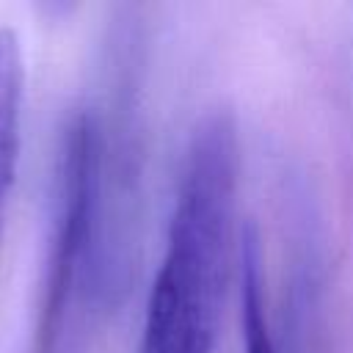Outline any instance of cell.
Masks as SVG:
<instances>
[{"instance_id": "3", "label": "cell", "mask_w": 353, "mask_h": 353, "mask_svg": "<svg viewBox=\"0 0 353 353\" xmlns=\"http://www.w3.org/2000/svg\"><path fill=\"white\" fill-rule=\"evenodd\" d=\"M240 265H243V339L245 353H279L276 339L268 325L265 298H262V259H259V240L254 229L243 232L240 245Z\"/></svg>"}, {"instance_id": "2", "label": "cell", "mask_w": 353, "mask_h": 353, "mask_svg": "<svg viewBox=\"0 0 353 353\" xmlns=\"http://www.w3.org/2000/svg\"><path fill=\"white\" fill-rule=\"evenodd\" d=\"M124 232L105 176V127L91 108L61 132L41 309L30 353H83L99 314L124 281Z\"/></svg>"}, {"instance_id": "1", "label": "cell", "mask_w": 353, "mask_h": 353, "mask_svg": "<svg viewBox=\"0 0 353 353\" xmlns=\"http://www.w3.org/2000/svg\"><path fill=\"white\" fill-rule=\"evenodd\" d=\"M237 171L234 119L215 110L185 149L138 353H215L234 262Z\"/></svg>"}]
</instances>
